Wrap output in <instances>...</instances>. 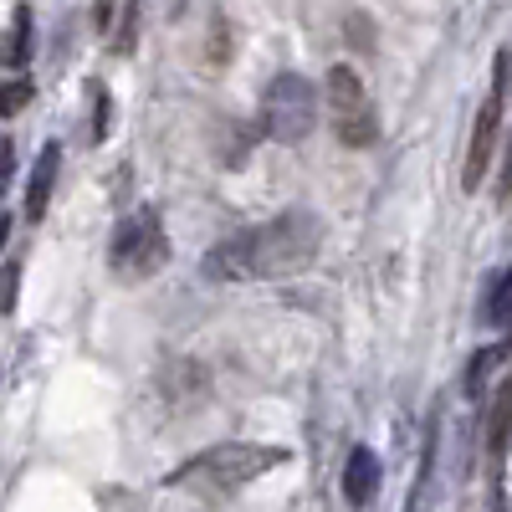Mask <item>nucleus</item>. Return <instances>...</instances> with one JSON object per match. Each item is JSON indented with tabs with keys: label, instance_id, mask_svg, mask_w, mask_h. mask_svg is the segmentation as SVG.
<instances>
[{
	"label": "nucleus",
	"instance_id": "obj_9",
	"mask_svg": "<svg viewBox=\"0 0 512 512\" xmlns=\"http://www.w3.org/2000/svg\"><path fill=\"white\" fill-rule=\"evenodd\" d=\"M26 103H31V77H26V72L0 82V113H6V118H11V113H21Z\"/></svg>",
	"mask_w": 512,
	"mask_h": 512
},
{
	"label": "nucleus",
	"instance_id": "obj_2",
	"mask_svg": "<svg viewBox=\"0 0 512 512\" xmlns=\"http://www.w3.org/2000/svg\"><path fill=\"white\" fill-rule=\"evenodd\" d=\"M287 456H292L287 446L221 441V446H205L200 456H190L185 466H175V472L164 477V487H175V492H241L246 482L267 477Z\"/></svg>",
	"mask_w": 512,
	"mask_h": 512
},
{
	"label": "nucleus",
	"instance_id": "obj_1",
	"mask_svg": "<svg viewBox=\"0 0 512 512\" xmlns=\"http://www.w3.org/2000/svg\"><path fill=\"white\" fill-rule=\"evenodd\" d=\"M318 251H323V221L313 210H282V216L221 241L200 272L210 282H282L308 272Z\"/></svg>",
	"mask_w": 512,
	"mask_h": 512
},
{
	"label": "nucleus",
	"instance_id": "obj_10",
	"mask_svg": "<svg viewBox=\"0 0 512 512\" xmlns=\"http://www.w3.org/2000/svg\"><path fill=\"white\" fill-rule=\"evenodd\" d=\"M26 57H31V11H16V31L6 41V62H21L26 67Z\"/></svg>",
	"mask_w": 512,
	"mask_h": 512
},
{
	"label": "nucleus",
	"instance_id": "obj_14",
	"mask_svg": "<svg viewBox=\"0 0 512 512\" xmlns=\"http://www.w3.org/2000/svg\"><path fill=\"white\" fill-rule=\"evenodd\" d=\"M108 134V93L98 98V123H93V139H103Z\"/></svg>",
	"mask_w": 512,
	"mask_h": 512
},
{
	"label": "nucleus",
	"instance_id": "obj_11",
	"mask_svg": "<svg viewBox=\"0 0 512 512\" xmlns=\"http://www.w3.org/2000/svg\"><path fill=\"white\" fill-rule=\"evenodd\" d=\"M16 282H21V262H6V272H0V313L16 308Z\"/></svg>",
	"mask_w": 512,
	"mask_h": 512
},
{
	"label": "nucleus",
	"instance_id": "obj_15",
	"mask_svg": "<svg viewBox=\"0 0 512 512\" xmlns=\"http://www.w3.org/2000/svg\"><path fill=\"white\" fill-rule=\"evenodd\" d=\"M6 241H11V216H0V251H6Z\"/></svg>",
	"mask_w": 512,
	"mask_h": 512
},
{
	"label": "nucleus",
	"instance_id": "obj_4",
	"mask_svg": "<svg viewBox=\"0 0 512 512\" xmlns=\"http://www.w3.org/2000/svg\"><path fill=\"white\" fill-rule=\"evenodd\" d=\"M169 262V236L159 226L154 210H134L113 226V241H108V267L128 282H144L154 277L159 267Z\"/></svg>",
	"mask_w": 512,
	"mask_h": 512
},
{
	"label": "nucleus",
	"instance_id": "obj_13",
	"mask_svg": "<svg viewBox=\"0 0 512 512\" xmlns=\"http://www.w3.org/2000/svg\"><path fill=\"white\" fill-rule=\"evenodd\" d=\"M11 175H16V149H11V139H0V195H6Z\"/></svg>",
	"mask_w": 512,
	"mask_h": 512
},
{
	"label": "nucleus",
	"instance_id": "obj_5",
	"mask_svg": "<svg viewBox=\"0 0 512 512\" xmlns=\"http://www.w3.org/2000/svg\"><path fill=\"white\" fill-rule=\"evenodd\" d=\"M313 123H318V93L308 88V77L277 72L267 82V93H262V128H267V139L297 144V139L313 134Z\"/></svg>",
	"mask_w": 512,
	"mask_h": 512
},
{
	"label": "nucleus",
	"instance_id": "obj_12",
	"mask_svg": "<svg viewBox=\"0 0 512 512\" xmlns=\"http://www.w3.org/2000/svg\"><path fill=\"white\" fill-rule=\"evenodd\" d=\"M492 359H497V349H482V354L472 359V369H466V390H477V384L487 379V369H492Z\"/></svg>",
	"mask_w": 512,
	"mask_h": 512
},
{
	"label": "nucleus",
	"instance_id": "obj_8",
	"mask_svg": "<svg viewBox=\"0 0 512 512\" xmlns=\"http://www.w3.org/2000/svg\"><path fill=\"white\" fill-rule=\"evenodd\" d=\"M374 487H379V456L369 446H354L349 461H344V502L349 507H369Z\"/></svg>",
	"mask_w": 512,
	"mask_h": 512
},
{
	"label": "nucleus",
	"instance_id": "obj_6",
	"mask_svg": "<svg viewBox=\"0 0 512 512\" xmlns=\"http://www.w3.org/2000/svg\"><path fill=\"white\" fill-rule=\"evenodd\" d=\"M507 67H512V57L497 52L492 88H487V103L477 108L472 149H466V169H461V185H466V190H477V185L487 180V164H492V149H497V134H502V108H507Z\"/></svg>",
	"mask_w": 512,
	"mask_h": 512
},
{
	"label": "nucleus",
	"instance_id": "obj_7",
	"mask_svg": "<svg viewBox=\"0 0 512 512\" xmlns=\"http://www.w3.org/2000/svg\"><path fill=\"white\" fill-rule=\"evenodd\" d=\"M57 164H62V144H41V154L31 164V180H26V216L31 221L47 216V200H52V185H57Z\"/></svg>",
	"mask_w": 512,
	"mask_h": 512
},
{
	"label": "nucleus",
	"instance_id": "obj_3",
	"mask_svg": "<svg viewBox=\"0 0 512 512\" xmlns=\"http://www.w3.org/2000/svg\"><path fill=\"white\" fill-rule=\"evenodd\" d=\"M323 103H328V123H333V134L338 144H349V149H369L379 144V113H374V98L364 88V77L349 67V62H338L323 82Z\"/></svg>",
	"mask_w": 512,
	"mask_h": 512
}]
</instances>
